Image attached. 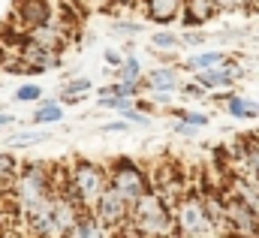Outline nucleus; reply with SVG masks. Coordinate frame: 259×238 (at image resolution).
<instances>
[{
    "mask_svg": "<svg viewBox=\"0 0 259 238\" xmlns=\"http://www.w3.org/2000/svg\"><path fill=\"white\" fill-rule=\"evenodd\" d=\"M64 118V109L58 103H42L36 112H33V124H58Z\"/></svg>",
    "mask_w": 259,
    "mask_h": 238,
    "instance_id": "f3484780",
    "label": "nucleus"
},
{
    "mask_svg": "<svg viewBox=\"0 0 259 238\" xmlns=\"http://www.w3.org/2000/svg\"><path fill=\"white\" fill-rule=\"evenodd\" d=\"M124 118H127L130 124H148V115H145V112H142V109H139V112H136V109H133V106H127V109H124Z\"/></svg>",
    "mask_w": 259,
    "mask_h": 238,
    "instance_id": "393cba45",
    "label": "nucleus"
},
{
    "mask_svg": "<svg viewBox=\"0 0 259 238\" xmlns=\"http://www.w3.org/2000/svg\"><path fill=\"white\" fill-rule=\"evenodd\" d=\"M84 91H91V82H88V78H72L64 88V97H78V94H84Z\"/></svg>",
    "mask_w": 259,
    "mask_h": 238,
    "instance_id": "4be33fe9",
    "label": "nucleus"
},
{
    "mask_svg": "<svg viewBox=\"0 0 259 238\" xmlns=\"http://www.w3.org/2000/svg\"><path fill=\"white\" fill-rule=\"evenodd\" d=\"M103 130H106V133H124V130H130V121L124 118V121H115V124H106Z\"/></svg>",
    "mask_w": 259,
    "mask_h": 238,
    "instance_id": "a878e982",
    "label": "nucleus"
},
{
    "mask_svg": "<svg viewBox=\"0 0 259 238\" xmlns=\"http://www.w3.org/2000/svg\"><path fill=\"white\" fill-rule=\"evenodd\" d=\"M151 43L157 49H175L178 46V36L175 33H151Z\"/></svg>",
    "mask_w": 259,
    "mask_h": 238,
    "instance_id": "5701e85b",
    "label": "nucleus"
},
{
    "mask_svg": "<svg viewBox=\"0 0 259 238\" xmlns=\"http://www.w3.org/2000/svg\"><path fill=\"white\" fill-rule=\"evenodd\" d=\"M178 85H181V78H178V69H172V66H157V69H151L148 72V82H145V88L148 91H178Z\"/></svg>",
    "mask_w": 259,
    "mask_h": 238,
    "instance_id": "9d476101",
    "label": "nucleus"
},
{
    "mask_svg": "<svg viewBox=\"0 0 259 238\" xmlns=\"http://www.w3.org/2000/svg\"><path fill=\"white\" fill-rule=\"evenodd\" d=\"M184 21L187 24H199V21H208L220 6H217V0H184Z\"/></svg>",
    "mask_w": 259,
    "mask_h": 238,
    "instance_id": "ddd939ff",
    "label": "nucleus"
},
{
    "mask_svg": "<svg viewBox=\"0 0 259 238\" xmlns=\"http://www.w3.org/2000/svg\"><path fill=\"white\" fill-rule=\"evenodd\" d=\"M6 124H12V118H9V115H3V112H0V127H6Z\"/></svg>",
    "mask_w": 259,
    "mask_h": 238,
    "instance_id": "c756f323",
    "label": "nucleus"
},
{
    "mask_svg": "<svg viewBox=\"0 0 259 238\" xmlns=\"http://www.w3.org/2000/svg\"><path fill=\"white\" fill-rule=\"evenodd\" d=\"M69 235H75V238H106V235H112V226H106L91 208H84V211L78 214V220H75V226H72Z\"/></svg>",
    "mask_w": 259,
    "mask_h": 238,
    "instance_id": "1a4fd4ad",
    "label": "nucleus"
},
{
    "mask_svg": "<svg viewBox=\"0 0 259 238\" xmlns=\"http://www.w3.org/2000/svg\"><path fill=\"white\" fill-rule=\"evenodd\" d=\"M181 121H190V124H196V127H205L208 124V115H202V112H184V109H178L175 112Z\"/></svg>",
    "mask_w": 259,
    "mask_h": 238,
    "instance_id": "b1692460",
    "label": "nucleus"
},
{
    "mask_svg": "<svg viewBox=\"0 0 259 238\" xmlns=\"http://www.w3.org/2000/svg\"><path fill=\"white\" fill-rule=\"evenodd\" d=\"M250 0H217V6L220 9H241V6H247Z\"/></svg>",
    "mask_w": 259,
    "mask_h": 238,
    "instance_id": "bb28decb",
    "label": "nucleus"
},
{
    "mask_svg": "<svg viewBox=\"0 0 259 238\" xmlns=\"http://www.w3.org/2000/svg\"><path fill=\"white\" fill-rule=\"evenodd\" d=\"M184 43L187 46H202L205 43V33H184Z\"/></svg>",
    "mask_w": 259,
    "mask_h": 238,
    "instance_id": "cd10ccee",
    "label": "nucleus"
},
{
    "mask_svg": "<svg viewBox=\"0 0 259 238\" xmlns=\"http://www.w3.org/2000/svg\"><path fill=\"white\" fill-rule=\"evenodd\" d=\"M66 178H69V184L81 193V199H84V205H88V208H94V202L100 199V193L112 184V178L106 175V169H103V166L88 163V160H78Z\"/></svg>",
    "mask_w": 259,
    "mask_h": 238,
    "instance_id": "20e7f679",
    "label": "nucleus"
},
{
    "mask_svg": "<svg viewBox=\"0 0 259 238\" xmlns=\"http://www.w3.org/2000/svg\"><path fill=\"white\" fill-rule=\"evenodd\" d=\"M181 9H184V0H148V15L160 24H169L172 18H178Z\"/></svg>",
    "mask_w": 259,
    "mask_h": 238,
    "instance_id": "f8f14e48",
    "label": "nucleus"
},
{
    "mask_svg": "<svg viewBox=\"0 0 259 238\" xmlns=\"http://www.w3.org/2000/svg\"><path fill=\"white\" fill-rule=\"evenodd\" d=\"M223 199H226V217H229L232 229L259 235V217L250 211V205H247L241 196H235V193H229V196H223Z\"/></svg>",
    "mask_w": 259,
    "mask_h": 238,
    "instance_id": "0eeeda50",
    "label": "nucleus"
},
{
    "mask_svg": "<svg viewBox=\"0 0 259 238\" xmlns=\"http://www.w3.org/2000/svg\"><path fill=\"white\" fill-rule=\"evenodd\" d=\"M127 226H133L130 232L133 235H175L178 232V223L169 211V205L154 193L148 190L130 211Z\"/></svg>",
    "mask_w": 259,
    "mask_h": 238,
    "instance_id": "f03ea898",
    "label": "nucleus"
},
{
    "mask_svg": "<svg viewBox=\"0 0 259 238\" xmlns=\"http://www.w3.org/2000/svg\"><path fill=\"white\" fill-rule=\"evenodd\" d=\"M0 109H3V106H0Z\"/></svg>",
    "mask_w": 259,
    "mask_h": 238,
    "instance_id": "2f4dec72",
    "label": "nucleus"
},
{
    "mask_svg": "<svg viewBox=\"0 0 259 238\" xmlns=\"http://www.w3.org/2000/svg\"><path fill=\"white\" fill-rule=\"evenodd\" d=\"M30 39L42 43L46 49H58V46H61V33L52 30L49 24H36V27H30Z\"/></svg>",
    "mask_w": 259,
    "mask_h": 238,
    "instance_id": "dca6fc26",
    "label": "nucleus"
},
{
    "mask_svg": "<svg viewBox=\"0 0 259 238\" xmlns=\"http://www.w3.org/2000/svg\"><path fill=\"white\" fill-rule=\"evenodd\" d=\"M124 60H127V58H121L118 52H106V63H109V66H121Z\"/></svg>",
    "mask_w": 259,
    "mask_h": 238,
    "instance_id": "c85d7f7f",
    "label": "nucleus"
},
{
    "mask_svg": "<svg viewBox=\"0 0 259 238\" xmlns=\"http://www.w3.org/2000/svg\"><path fill=\"white\" fill-rule=\"evenodd\" d=\"M226 112H229L232 118H256L259 106L256 103H250V100H241V97L229 94V97H226Z\"/></svg>",
    "mask_w": 259,
    "mask_h": 238,
    "instance_id": "4468645a",
    "label": "nucleus"
},
{
    "mask_svg": "<svg viewBox=\"0 0 259 238\" xmlns=\"http://www.w3.org/2000/svg\"><path fill=\"white\" fill-rule=\"evenodd\" d=\"M49 133H24V136H12L9 145H36V142H49Z\"/></svg>",
    "mask_w": 259,
    "mask_h": 238,
    "instance_id": "aec40b11",
    "label": "nucleus"
},
{
    "mask_svg": "<svg viewBox=\"0 0 259 238\" xmlns=\"http://www.w3.org/2000/svg\"><path fill=\"white\" fill-rule=\"evenodd\" d=\"M175 223H178V235H187V238L220 235V226L211 217L205 196H187V199H181L178 211H175Z\"/></svg>",
    "mask_w": 259,
    "mask_h": 238,
    "instance_id": "7ed1b4c3",
    "label": "nucleus"
},
{
    "mask_svg": "<svg viewBox=\"0 0 259 238\" xmlns=\"http://www.w3.org/2000/svg\"><path fill=\"white\" fill-rule=\"evenodd\" d=\"M220 63H226V55L223 52H202V55H196V58H190L184 66L187 69H211V66H220Z\"/></svg>",
    "mask_w": 259,
    "mask_h": 238,
    "instance_id": "2eb2a0df",
    "label": "nucleus"
},
{
    "mask_svg": "<svg viewBox=\"0 0 259 238\" xmlns=\"http://www.w3.org/2000/svg\"><path fill=\"white\" fill-rule=\"evenodd\" d=\"M55 193H61V187H58V181L52 178L49 166H42V163L24 166L21 175L15 178V202H18L21 220H27L36 211H42L55 199Z\"/></svg>",
    "mask_w": 259,
    "mask_h": 238,
    "instance_id": "f257e3e1",
    "label": "nucleus"
},
{
    "mask_svg": "<svg viewBox=\"0 0 259 238\" xmlns=\"http://www.w3.org/2000/svg\"><path fill=\"white\" fill-rule=\"evenodd\" d=\"M244 69L241 66H235V63H220V66H211V69H199V75H196V82L202 85V88H229L232 85V78H238Z\"/></svg>",
    "mask_w": 259,
    "mask_h": 238,
    "instance_id": "6e6552de",
    "label": "nucleus"
},
{
    "mask_svg": "<svg viewBox=\"0 0 259 238\" xmlns=\"http://www.w3.org/2000/svg\"><path fill=\"white\" fill-rule=\"evenodd\" d=\"M109 178H112V184L124 193V199H127L130 205H136L151 187H148V178L133 166V163H118L112 172H109Z\"/></svg>",
    "mask_w": 259,
    "mask_h": 238,
    "instance_id": "423d86ee",
    "label": "nucleus"
},
{
    "mask_svg": "<svg viewBox=\"0 0 259 238\" xmlns=\"http://www.w3.org/2000/svg\"><path fill=\"white\" fill-rule=\"evenodd\" d=\"M18 15H21L30 27H36V24H49L52 9H49L46 0H21V3H18Z\"/></svg>",
    "mask_w": 259,
    "mask_h": 238,
    "instance_id": "9b49d317",
    "label": "nucleus"
},
{
    "mask_svg": "<svg viewBox=\"0 0 259 238\" xmlns=\"http://www.w3.org/2000/svg\"><path fill=\"white\" fill-rule=\"evenodd\" d=\"M42 97V91L36 88V85H21L18 91H15V100H21V103H30V100H39Z\"/></svg>",
    "mask_w": 259,
    "mask_h": 238,
    "instance_id": "412c9836",
    "label": "nucleus"
},
{
    "mask_svg": "<svg viewBox=\"0 0 259 238\" xmlns=\"http://www.w3.org/2000/svg\"><path fill=\"white\" fill-rule=\"evenodd\" d=\"M250 3H256V6H259V0H250Z\"/></svg>",
    "mask_w": 259,
    "mask_h": 238,
    "instance_id": "7c9ffc66",
    "label": "nucleus"
},
{
    "mask_svg": "<svg viewBox=\"0 0 259 238\" xmlns=\"http://www.w3.org/2000/svg\"><path fill=\"white\" fill-rule=\"evenodd\" d=\"M91 211H94L106 226H127L133 205L124 199V193H121L115 184H109V187L100 193V199L94 202V208H91Z\"/></svg>",
    "mask_w": 259,
    "mask_h": 238,
    "instance_id": "39448f33",
    "label": "nucleus"
},
{
    "mask_svg": "<svg viewBox=\"0 0 259 238\" xmlns=\"http://www.w3.org/2000/svg\"><path fill=\"white\" fill-rule=\"evenodd\" d=\"M118 69H121V82H139L142 78V66H139L136 58H127Z\"/></svg>",
    "mask_w": 259,
    "mask_h": 238,
    "instance_id": "a211bd4d",
    "label": "nucleus"
},
{
    "mask_svg": "<svg viewBox=\"0 0 259 238\" xmlns=\"http://www.w3.org/2000/svg\"><path fill=\"white\" fill-rule=\"evenodd\" d=\"M12 178H18L15 175V160L9 154H0V184H12Z\"/></svg>",
    "mask_w": 259,
    "mask_h": 238,
    "instance_id": "6ab92c4d",
    "label": "nucleus"
}]
</instances>
